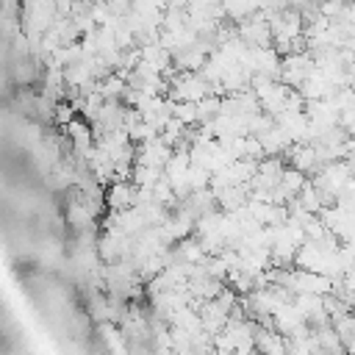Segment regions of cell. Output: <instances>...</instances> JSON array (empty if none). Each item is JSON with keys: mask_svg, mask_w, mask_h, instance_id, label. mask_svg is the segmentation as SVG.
<instances>
[{"mask_svg": "<svg viewBox=\"0 0 355 355\" xmlns=\"http://www.w3.org/2000/svg\"><path fill=\"white\" fill-rule=\"evenodd\" d=\"M255 349L258 352H272V355H280V352H288V336L280 333L277 327H266V324H255Z\"/></svg>", "mask_w": 355, "mask_h": 355, "instance_id": "obj_3", "label": "cell"}, {"mask_svg": "<svg viewBox=\"0 0 355 355\" xmlns=\"http://www.w3.org/2000/svg\"><path fill=\"white\" fill-rule=\"evenodd\" d=\"M197 114H200V125L214 122V119L222 114V94H216V92L205 94V97L197 103Z\"/></svg>", "mask_w": 355, "mask_h": 355, "instance_id": "obj_11", "label": "cell"}, {"mask_svg": "<svg viewBox=\"0 0 355 355\" xmlns=\"http://www.w3.org/2000/svg\"><path fill=\"white\" fill-rule=\"evenodd\" d=\"M175 116L180 122H186L189 128H194L200 122V114H197V103L191 100H175Z\"/></svg>", "mask_w": 355, "mask_h": 355, "instance_id": "obj_13", "label": "cell"}, {"mask_svg": "<svg viewBox=\"0 0 355 355\" xmlns=\"http://www.w3.org/2000/svg\"><path fill=\"white\" fill-rule=\"evenodd\" d=\"M103 200H105V205L111 211H125L136 200V183H130V180H114Z\"/></svg>", "mask_w": 355, "mask_h": 355, "instance_id": "obj_6", "label": "cell"}, {"mask_svg": "<svg viewBox=\"0 0 355 355\" xmlns=\"http://www.w3.org/2000/svg\"><path fill=\"white\" fill-rule=\"evenodd\" d=\"M161 178H164L161 166H150V164H139L136 161V166H133V183L136 186H155Z\"/></svg>", "mask_w": 355, "mask_h": 355, "instance_id": "obj_12", "label": "cell"}, {"mask_svg": "<svg viewBox=\"0 0 355 355\" xmlns=\"http://www.w3.org/2000/svg\"><path fill=\"white\" fill-rule=\"evenodd\" d=\"M344 6H347V0H322V14H327L330 19H338L341 17V11H344Z\"/></svg>", "mask_w": 355, "mask_h": 355, "instance_id": "obj_16", "label": "cell"}, {"mask_svg": "<svg viewBox=\"0 0 355 355\" xmlns=\"http://www.w3.org/2000/svg\"><path fill=\"white\" fill-rule=\"evenodd\" d=\"M92 219H94V214L89 211L86 202H72L69 205V222L75 227H86V225H92Z\"/></svg>", "mask_w": 355, "mask_h": 355, "instance_id": "obj_14", "label": "cell"}, {"mask_svg": "<svg viewBox=\"0 0 355 355\" xmlns=\"http://www.w3.org/2000/svg\"><path fill=\"white\" fill-rule=\"evenodd\" d=\"M130 141L133 144H141V141H147V139H153V136H158V130H155V125H150L147 119H141V122H136L130 130Z\"/></svg>", "mask_w": 355, "mask_h": 355, "instance_id": "obj_15", "label": "cell"}, {"mask_svg": "<svg viewBox=\"0 0 355 355\" xmlns=\"http://www.w3.org/2000/svg\"><path fill=\"white\" fill-rule=\"evenodd\" d=\"M258 139H261V144H263V153L266 155H283L291 144H294V139H291V133L280 125V122H275L269 130H263V133H255Z\"/></svg>", "mask_w": 355, "mask_h": 355, "instance_id": "obj_4", "label": "cell"}, {"mask_svg": "<svg viewBox=\"0 0 355 355\" xmlns=\"http://www.w3.org/2000/svg\"><path fill=\"white\" fill-rule=\"evenodd\" d=\"M214 86L211 80L202 75V72H180L172 83H169V94L172 100H191V103H200L205 94H211Z\"/></svg>", "mask_w": 355, "mask_h": 355, "instance_id": "obj_1", "label": "cell"}, {"mask_svg": "<svg viewBox=\"0 0 355 355\" xmlns=\"http://www.w3.org/2000/svg\"><path fill=\"white\" fill-rule=\"evenodd\" d=\"M236 25H239V36H241L250 47H266V44L275 42L272 25H269V19H266L263 11H255V14L244 17V19H239Z\"/></svg>", "mask_w": 355, "mask_h": 355, "instance_id": "obj_2", "label": "cell"}, {"mask_svg": "<svg viewBox=\"0 0 355 355\" xmlns=\"http://www.w3.org/2000/svg\"><path fill=\"white\" fill-rule=\"evenodd\" d=\"M175 258L178 261H186V263H200L202 258H205V250H202V244H200V239L194 241V239H180L178 241V247H175Z\"/></svg>", "mask_w": 355, "mask_h": 355, "instance_id": "obj_10", "label": "cell"}, {"mask_svg": "<svg viewBox=\"0 0 355 355\" xmlns=\"http://www.w3.org/2000/svg\"><path fill=\"white\" fill-rule=\"evenodd\" d=\"M172 55H175V67L180 72H200L205 67V61H208V53L197 42L189 44V47H183V50H175Z\"/></svg>", "mask_w": 355, "mask_h": 355, "instance_id": "obj_8", "label": "cell"}, {"mask_svg": "<svg viewBox=\"0 0 355 355\" xmlns=\"http://www.w3.org/2000/svg\"><path fill=\"white\" fill-rule=\"evenodd\" d=\"M272 319H275V327L280 330V333H294L300 324H305L308 319H305V313L297 308V302L294 300H288V302H280L277 308H275V313H272Z\"/></svg>", "mask_w": 355, "mask_h": 355, "instance_id": "obj_5", "label": "cell"}, {"mask_svg": "<svg viewBox=\"0 0 355 355\" xmlns=\"http://www.w3.org/2000/svg\"><path fill=\"white\" fill-rule=\"evenodd\" d=\"M305 183H308V175H305L302 169H297V166H291V164H288V166L283 169V175H280V183H277V186H280V189L288 194V200H291V197H297V194L305 189Z\"/></svg>", "mask_w": 355, "mask_h": 355, "instance_id": "obj_9", "label": "cell"}, {"mask_svg": "<svg viewBox=\"0 0 355 355\" xmlns=\"http://www.w3.org/2000/svg\"><path fill=\"white\" fill-rule=\"evenodd\" d=\"M200 316H202V327H205L211 336H216L219 330H225V324H227V319H230V313L216 302V297L200 302Z\"/></svg>", "mask_w": 355, "mask_h": 355, "instance_id": "obj_7", "label": "cell"}]
</instances>
